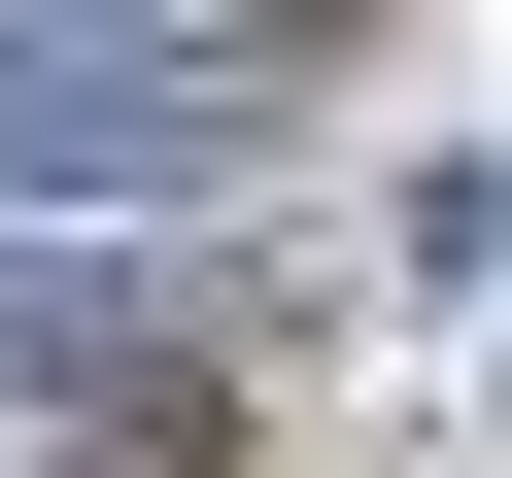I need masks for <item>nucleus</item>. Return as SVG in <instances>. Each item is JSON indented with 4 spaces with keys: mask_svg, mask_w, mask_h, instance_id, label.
I'll return each mask as SVG.
<instances>
[{
    "mask_svg": "<svg viewBox=\"0 0 512 478\" xmlns=\"http://www.w3.org/2000/svg\"><path fill=\"white\" fill-rule=\"evenodd\" d=\"M274 171L239 0H0V239H205Z\"/></svg>",
    "mask_w": 512,
    "mask_h": 478,
    "instance_id": "1",
    "label": "nucleus"
},
{
    "mask_svg": "<svg viewBox=\"0 0 512 478\" xmlns=\"http://www.w3.org/2000/svg\"><path fill=\"white\" fill-rule=\"evenodd\" d=\"M171 274H205V239H0V410H103V376H171Z\"/></svg>",
    "mask_w": 512,
    "mask_h": 478,
    "instance_id": "2",
    "label": "nucleus"
}]
</instances>
